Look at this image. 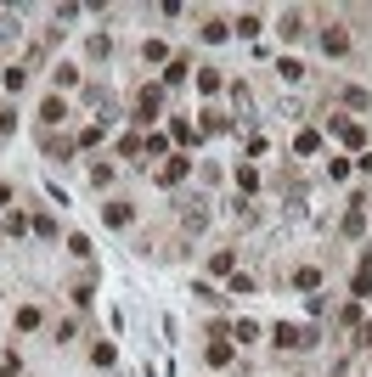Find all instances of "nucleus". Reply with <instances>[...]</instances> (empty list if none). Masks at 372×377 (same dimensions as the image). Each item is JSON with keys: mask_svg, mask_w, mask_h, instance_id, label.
<instances>
[{"mask_svg": "<svg viewBox=\"0 0 372 377\" xmlns=\"http://www.w3.org/2000/svg\"><path fill=\"white\" fill-rule=\"evenodd\" d=\"M276 344H282V349H305V344H316V338H310L305 327H287V321H282V327H276Z\"/></svg>", "mask_w": 372, "mask_h": 377, "instance_id": "1", "label": "nucleus"}, {"mask_svg": "<svg viewBox=\"0 0 372 377\" xmlns=\"http://www.w3.org/2000/svg\"><path fill=\"white\" fill-rule=\"evenodd\" d=\"M321 46L327 51H350V34L344 28H321Z\"/></svg>", "mask_w": 372, "mask_h": 377, "instance_id": "2", "label": "nucleus"}, {"mask_svg": "<svg viewBox=\"0 0 372 377\" xmlns=\"http://www.w3.org/2000/svg\"><path fill=\"white\" fill-rule=\"evenodd\" d=\"M181 175H186V158H170V163L158 169V181H163V186H170V181H181Z\"/></svg>", "mask_w": 372, "mask_h": 377, "instance_id": "3", "label": "nucleus"}, {"mask_svg": "<svg viewBox=\"0 0 372 377\" xmlns=\"http://www.w3.org/2000/svg\"><path fill=\"white\" fill-rule=\"evenodd\" d=\"M282 34H305V12H287L282 17Z\"/></svg>", "mask_w": 372, "mask_h": 377, "instance_id": "4", "label": "nucleus"}]
</instances>
